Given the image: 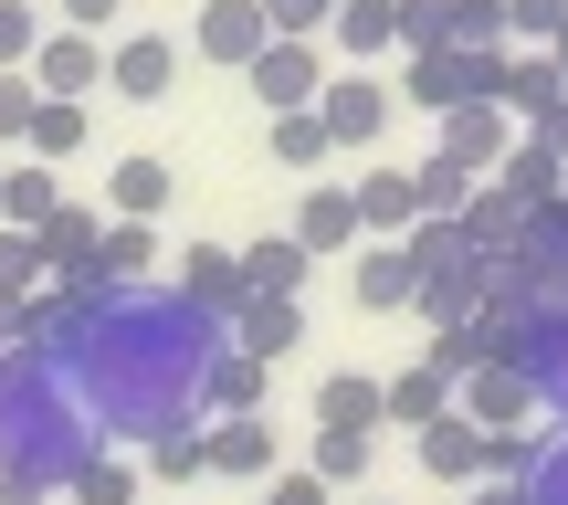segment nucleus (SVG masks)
<instances>
[{
  "label": "nucleus",
  "mask_w": 568,
  "mask_h": 505,
  "mask_svg": "<svg viewBox=\"0 0 568 505\" xmlns=\"http://www.w3.org/2000/svg\"><path fill=\"white\" fill-rule=\"evenodd\" d=\"M222 347H232V326L211 305H190L180 284L148 274V284L74 295V316L42 358L74 390V411L95 422V443H159V432L201 422V380Z\"/></svg>",
  "instance_id": "f257e3e1"
},
{
  "label": "nucleus",
  "mask_w": 568,
  "mask_h": 505,
  "mask_svg": "<svg viewBox=\"0 0 568 505\" xmlns=\"http://www.w3.org/2000/svg\"><path fill=\"white\" fill-rule=\"evenodd\" d=\"M84 453H95V422H84L74 390L53 380V358H42V347H11V358H0V474L63 495V474H74Z\"/></svg>",
  "instance_id": "f03ea898"
},
{
  "label": "nucleus",
  "mask_w": 568,
  "mask_h": 505,
  "mask_svg": "<svg viewBox=\"0 0 568 505\" xmlns=\"http://www.w3.org/2000/svg\"><path fill=\"white\" fill-rule=\"evenodd\" d=\"M400 253H410V305L432 316V337H443V326H474V305L495 295V263L474 253L453 222H410Z\"/></svg>",
  "instance_id": "7ed1b4c3"
},
{
  "label": "nucleus",
  "mask_w": 568,
  "mask_h": 505,
  "mask_svg": "<svg viewBox=\"0 0 568 505\" xmlns=\"http://www.w3.org/2000/svg\"><path fill=\"white\" fill-rule=\"evenodd\" d=\"M495 295L527 305V316H568V201L527 211L516 253H495Z\"/></svg>",
  "instance_id": "20e7f679"
},
{
  "label": "nucleus",
  "mask_w": 568,
  "mask_h": 505,
  "mask_svg": "<svg viewBox=\"0 0 568 505\" xmlns=\"http://www.w3.org/2000/svg\"><path fill=\"white\" fill-rule=\"evenodd\" d=\"M506 148H516V117H506V105H443V117H432V159H453L464 180H495Z\"/></svg>",
  "instance_id": "39448f33"
},
{
  "label": "nucleus",
  "mask_w": 568,
  "mask_h": 505,
  "mask_svg": "<svg viewBox=\"0 0 568 505\" xmlns=\"http://www.w3.org/2000/svg\"><path fill=\"white\" fill-rule=\"evenodd\" d=\"M169 84H180V42L169 32H116L105 42V95L116 105H169Z\"/></svg>",
  "instance_id": "423d86ee"
},
{
  "label": "nucleus",
  "mask_w": 568,
  "mask_h": 505,
  "mask_svg": "<svg viewBox=\"0 0 568 505\" xmlns=\"http://www.w3.org/2000/svg\"><path fill=\"white\" fill-rule=\"evenodd\" d=\"M389 84L379 74H326L316 84V127H326V148H379V127H389Z\"/></svg>",
  "instance_id": "0eeeda50"
},
{
  "label": "nucleus",
  "mask_w": 568,
  "mask_h": 505,
  "mask_svg": "<svg viewBox=\"0 0 568 505\" xmlns=\"http://www.w3.org/2000/svg\"><path fill=\"white\" fill-rule=\"evenodd\" d=\"M453 411H464L474 432H527L537 390H527V368H506V358H474L464 380H453Z\"/></svg>",
  "instance_id": "6e6552de"
},
{
  "label": "nucleus",
  "mask_w": 568,
  "mask_h": 505,
  "mask_svg": "<svg viewBox=\"0 0 568 505\" xmlns=\"http://www.w3.org/2000/svg\"><path fill=\"white\" fill-rule=\"evenodd\" d=\"M264 42H274L264 0H201V21H190V53H201V63H222V74H243Z\"/></svg>",
  "instance_id": "1a4fd4ad"
},
{
  "label": "nucleus",
  "mask_w": 568,
  "mask_h": 505,
  "mask_svg": "<svg viewBox=\"0 0 568 505\" xmlns=\"http://www.w3.org/2000/svg\"><path fill=\"white\" fill-rule=\"evenodd\" d=\"M21 74H32V95H95V84H105V42L95 32H63V21H53V32H42L32 42V63H21Z\"/></svg>",
  "instance_id": "9d476101"
},
{
  "label": "nucleus",
  "mask_w": 568,
  "mask_h": 505,
  "mask_svg": "<svg viewBox=\"0 0 568 505\" xmlns=\"http://www.w3.org/2000/svg\"><path fill=\"white\" fill-rule=\"evenodd\" d=\"M243 84L264 95V117H295V105H316V84H326V53H316V42H264V53L243 63Z\"/></svg>",
  "instance_id": "9b49d317"
},
{
  "label": "nucleus",
  "mask_w": 568,
  "mask_h": 505,
  "mask_svg": "<svg viewBox=\"0 0 568 505\" xmlns=\"http://www.w3.org/2000/svg\"><path fill=\"white\" fill-rule=\"evenodd\" d=\"M495 105H506V117L537 138V127H558V117H568V74H558L548 53H506V74H495Z\"/></svg>",
  "instance_id": "f8f14e48"
},
{
  "label": "nucleus",
  "mask_w": 568,
  "mask_h": 505,
  "mask_svg": "<svg viewBox=\"0 0 568 505\" xmlns=\"http://www.w3.org/2000/svg\"><path fill=\"white\" fill-rule=\"evenodd\" d=\"M222 326H232V347H243V358H264V368L284 358V347H305V305H295V295H243Z\"/></svg>",
  "instance_id": "ddd939ff"
},
{
  "label": "nucleus",
  "mask_w": 568,
  "mask_h": 505,
  "mask_svg": "<svg viewBox=\"0 0 568 505\" xmlns=\"http://www.w3.org/2000/svg\"><path fill=\"white\" fill-rule=\"evenodd\" d=\"M326 42L347 53V74H368L379 53H400V11H389V0H337V11H326Z\"/></svg>",
  "instance_id": "4468645a"
},
{
  "label": "nucleus",
  "mask_w": 568,
  "mask_h": 505,
  "mask_svg": "<svg viewBox=\"0 0 568 505\" xmlns=\"http://www.w3.org/2000/svg\"><path fill=\"white\" fill-rule=\"evenodd\" d=\"M453 232H464V243L495 263V253H516V232H527V201H516L506 180H474V201L453 211Z\"/></svg>",
  "instance_id": "2eb2a0df"
},
{
  "label": "nucleus",
  "mask_w": 568,
  "mask_h": 505,
  "mask_svg": "<svg viewBox=\"0 0 568 505\" xmlns=\"http://www.w3.org/2000/svg\"><path fill=\"white\" fill-rule=\"evenodd\" d=\"M169 284H180L190 305H211V316H232V305L253 295V284H243V253H232V243H190V253H180V274H169Z\"/></svg>",
  "instance_id": "dca6fc26"
},
{
  "label": "nucleus",
  "mask_w": 568,
  "mask_h": 505,
  "mask_svg": "<svg viewBox=\"0 0 568 505\" xmlns=\"http://www.w3.org/2000/svg\"><path fill=\"white\" fill-rule=\"evenodd\" d=\"M105 201H116V222H159V211L180 201V169L138 148V159H116V169H105Z\"/></svg>",
  "instance_id": "f3484780"
},
{
  "label": "nucleus",
  "mask_w": 568,
  "mask_h": 505,
  "mask_svg": "<svg viewBox=\"0 0 568 505\" xmlns=\"http://www.w3.org/2000/svg\"><path fill=\"white\" fill-rule=\"evenodd\" d=\"M347 201H358V243H400L422 211H410V169H368V180H347Z\"/></svg>",
  "instance_id": "a211bd4d"
},
{
  "label": "nucleus",
  "mask_w": 568,
  "mask_h": 505,
  "mask_svg": "<svg viewBox=\"0 0 568 505\" xmlns=\"http://www.w3.org/2000/svg\"><path fill=\"white\" fill-rule=\"evenodd\" d=\"M422 474H432V485H485V432H474L464 411L422 422Z\"/></svg>",
  "instance_id": "6ab92c4d"
},
{
  "label": "nucleus",
  "mask_w": 568,
  "mask_h": 505,
  "mask_svg": "<svg viewBox=\"0 0 568 505\" xmlns=\"http://www.w3.org/2000/svg\"><path fill=\"white\" fill-rule=\"evenodd\" d=\"M264 390H274V368L243 358V347H222L211 380H201V422H243V411H264Z\"/></svg>",
  "instance_id": "aec40b11"
},
{
  "label": "nucleus",
  "mask_w": 568,
  "mask_h": 505,
  "mask_svg": "<svg viewBox=\"0 0 568 505\" xmlns=\"http://www.w3.org/2000/svg\"><path fill=\"white\" fill-rule=\"evenodd\" d=\"M453 411V368H432V358H410L400 380H379V422H400V432H422V422H443Z\"/></svg>",
  "instance_id": "412c9836"
},
{
  "label": "nucleus",
  "mask_w": 568,
  "mask_h": 505,
  "mask_svg": "<svg viewBox=\"0 0 568 505\" xmlns=\"http://www.w3.org/2000/svg\"><path fill=\"white\" fill-rule=\"evenodd\" d=\"M495 180H506V190H516V201H527V211H548V201H568V159H558L548 138H516L506 159H495Z\"/></svg>",
  "instance_id": "4be33fe9"
},
{
  "label": "nucleus",
  "mask_w": 568,
  "mask_h": 505,
  "mask_svg": "<svg viewBox=\"0 0 568 505\" xmlns=\"http://www.w3.org/2000/svg\"><path fill=\"white\" fill-rule=\"evenodd\" d=\"M295 243H305V253H347V243H358V201H347L337 180H316V190L295 201Z\"/></svg>",
  "instance_id": "5701e85b"
},
{
  "label": "nucleus",
  "mask_w": 568,
  "mask_h": 505,
  "mask_svg": "<svg viewBox=\"0 0 568 505\" xmlns=\"http://www.w3.org/2000/svg\"><path fill=\"white\" fill-rule=\"evenodd\" d=\"M201 443H211V474H253V485L274 474V422H264V411H243V422H211Z\"/></svg>",
  "instance_id": "b1692460"
},
{
  "label": "nucleus",
  "mask_w": 568,
  "mask_h": 505,
  "mask_svg": "<svg viewBox=\"0 0 568 505\" xmlns=\"http://www.w3.org/2000/svg\"><path fill=\"white\" fill-rule=\"evenodd\" d=\"M389 95H400V105H422V117H443V105H474V95H464V53H410Z\"/></svg>",
  "instance_id": "393cba45"
},
{
  "label": "nucleus",
  "mask_w": 568,
  "mask_h": 505,
  "mask_svg": "<svg viewBox=\"0 0 568 505\" xmlns=\"http://www.w3.org/2000/svg\"><path fill=\"white\" fill-rule=\"evenodd\" d=\"M316 432H379V380H368V368L316 380Z\"/></svg>",
  "instance_id": "a878e982"
},
{
  "label": "nucleus",
  "mask_w": 568,
  "mask_h": 505,
  "mask_svg": "<svg viewBox=\"0 0 568 505\" xmlns=\"http://www.w3.org/2000/svg\"><path fill=\"white\" fill-rule=\"evenodd\" d=\"M305 274H316V253H305L295 232H264V243L243 253V284H253V295H305Z\"/></svg>",
  "instance_id": "bb28decb"
},
{
  "label": "nucleus",
  "mask_w": 568,
  "mask_h": 505,
  "mask_svg": "<svg viewBox=\"0 0 568 505\" xmlns=\"http://www.w3.org/2000/svg\"><path fill=\"white\" fill-rule=\"evenodd\" d=\"M53 211H63V190H53V169H42V159L0 169V222H11V232H42Z\"/></svg>",
  "instance_id": "cd10ccee"
},
{
  "label": "nucleus",
  "mask_w": 568,
  "mask_h": 505,
  "mask_svg": "<svg viewBox=\"0 0 568 505\" xmlns=\"http://www.w3.org/2000/svg\"><path fill=\"white\" fill-rule=\"evenodd\" d=\"M63 495H74V505H138V464H126L116 443H95L74 474H63Z\"/></svg>",
  "instance_id": "c85d7f7f"
},
{
  "label": "nucleus",
  "mask_w": 568,
  "mask_h": 505,
  "mask_svg": "<svg viewBox=\"0 0 568 505\" xmlns=\"http://www.w3.org/2000/svg\"><path fill=\"white\" fill-rule=\"evenodd\" d=\"M516 368H527V390H537V401H548L558 422H568V316H548V326H537Z\"/></svg>",
  "instance_id": "c756f323"
},
{
  "label": "nucleus",
  "mask_w": 568,
  "mask_h": 505,
  "mask_svg": "<svg viewBox=\"0 0 568 505\" xmlns=\"http://www.w3.org/2000/svg\"><path fill=\"white\" fill-rule=\"evenodd\" d=\"M21 148H32L42 169L74 159V148H84V105H74V95H32V127H21Z\"/></svg>",
  "instance_id": "7c9ffc66"
},
{
  "label": "nucleus",
  "mask_w": 568,
  "mask_h": 505,
  "mask_svg": "<svg viewBox=\"0 0 568 505\" xmlns=\"http://www.w3.org/2000/svg\"><path fill=\"white\" fill-rule=\"evenodd\" d=\"M389 305H410V253L400 243H368L358 253V316H389Z\"/></svg>",
  "instance_id": "2f4dec72"
},
{
  "label": "nucleus",
  "mask_w": 568,
  "mask_h": 505,
  "mask_svg": "<svg viewBox=\"0 0 568 505\" xmlns=\"http://www.w3.org/2000/svg\"><path fill=\"white\" fill-rule=\"evenodd\" d=\"M148 263H159V232H148V222H105V243H95V284H148Z\"/></svg>",
  "instance_id": "473e14b6"
},
{
  "label": "nucleus",
  "mask_w": 568,
  "mask_h": 505,
  "mask_svg": "<svg viewBox=\"0 0 568 505\" xmlns=\"http://www.w3.org/2000/svg\"><path fill=\"white\" fill-rule=\"evenodd\" d=\"M443 53H516L495 0H443Z\"/></svg>",
  "instance_id": "72a5a7b5"
},
{
  "label": "nucleus",
  "mask_w": 568,
  "mask_h": 505,
  "mask_svg": "<svg viewBox=\"0 0 568 505\" xmlns=\"http://www.w3.org/2000/svg\"><path fill=\"white\" fill-rule=\"evenodd\" d=\"M368 443H379V432H316V453H305V474H316L326 495H337V485H358V474H368Z\"/></svg>",
  "instance_id": "f704fd0d"
},
{
  "label": "nucleus",
  "mask_w": 568,
  "mask_h": 505,
  "mask_svg": "<svg viewBox=\"0 0 568 505\" xmlns=\"http://www.w3.org/2000/svg\"><path fill=\"white\" fill-rule=\"evenodd\" d=\"M464 201H474V180L453 159H422V169H410V211H422V222H453Z\"/></svg>",
  "instance_id": "c9c22d12"
},
{
  "label": "nucleus",
  "mask_w": 568,
  "mask_h": 505,
  "mask_svg": "<svg viewBox=\"0 0 568 505\" xmlns=\"http://www.w3.org/2000/svg\"><path fill=\"white\" fill-rule=\"evenodd\" d=\"M148 474H159V485H190V474H211V443H201V422L159 432V443H148Z\"/></svg>",
  "instance_id": "e433bc0d"
},
{
  "label": "nucleus",
  "mask_w": 568,
  "mask_h": 505,
  "mask_svg": "<svg viewBox=\"0 0 568 505\" xmlns=\"http://www.w3.org/2000/svg\"><path fill=\"white\" fill-rule=\"evenodd\" d=\"M495 11H506V42H516V53H548L558 21H568V0H495Z\"/></svg>",
  "instance_id": "4c0bfd02"
},
{
  "label": "nucleus",
  "mask_w": 568,
  "mask_h": 505,
  "mask_svg": "<svg viewBox=\"0 0 568 505\" xmlns=\"http://www.w3.org/2000/svg\"><path fill=\"white\" fill-rule=\"evenodd\" d=\"M274 159H284V169H316V159H337V148H326V127H316V105L274 117Z\"/></svg>",
  "instance_id": "58836bf2"
},
{
  "label": "nucleus",
  "mask_w": 568,
  "mask_h": 505,
  "mask_svg": "<svg viewBox=\"0 0 568 505\" xmlns=\"http://www.w3.org/2000/svg\"><path fill=\"white\" fill-rule=\"evenodd\" d=\"M527 505H568V432H548L537 443V464H527V485H516Z\"/></svg>",
  "instance_id": "ea45409f"
},
{
  "label": "nucleus",
  "mask_w": 568,
  "mask_h": 505,
  "mask_svg": "<svg viewBox=\"0 0 568 505\" xmlns=\"http://www.w3.org/2000/svg\"><path fill=\"white\" fill-rule=\"evenodd\" d=\"M42 32H53V21H42V11H21V0H0V74H21Z\"/></svg>",
  "instance_id": "a19ab883"
},
{
  "label": "nucleus",
  "mask_w": 568,
  "mask_h": 505,
  "mask_svg": "<svg viewBox=\"0 0 568 505\" xmlns=\"http://www.w3.org/2000/svg\"><path fill=\"white\" fill-rule=\"evenodd\" d=\"M32 284H42V243L0 222V295H32Z\"/></svg>",
  "instance_id": "79ce46f5"
},
{
  "label": "nucleus",
  "mask_w": 568,
  "mask_h": 505,
  "mask_svg": "<svg viewBox=\"0 0 568 505\" xmlns=\"http://www.w3.org/2000/svg\"><path fill=\"white\" fill-rule=\"evenodd\" d=\"M527 464H537L527 432H485V485H527Z\"/></svg>",
  "instance_id": "37998d69"
},
{
  "label": "nucleus",
  "mask_w": 568,
  "mask_h": 505,
  "mask_svg": "<svg viewBox=\"0 0 568 505\" xmlns=\"http://www.w3.org/2000/svg\"><path fill=\"white\" fill-rule=\"evenodd\" d=\"M326 11H337V0H264L274 42H316V32H326Z\"/></svg>",
  "instance_id": "c03bdc74"
},
{
  "label": "nucleus",
  "mask_w": 568,
  "mask_h": 505,
  "mask_svg": "<svg viewBox=\"0 0 568 505\" xmlns=\"http://www.w3.org/2000/svg\"><path fill=\"white\" fill-rule=\"evenodd\" d=\"M21 127H32V74H0V148H21Z\"/></svg>",
  "instance_id": "a18cd8bd"
},
{
  "label": "nucleus",
  "mask_w": 568,
  "mask_h": 505,
  "mask_svg": "<svg viewBox=\"0 0 568 505\" xmlns=\"http://www.w3.org/2000/svg\"><path fill=\"white\" fill-rule=\"evenodd\" d=\"M264 505H326V485H316V474H305V464H295V474L274 464V474H264Z\"/></svg>",
  "instance_id": "49530a36"
},
{
  "label": "nucleus",
  "mask_w": 568,
  "mask_h": 505,
  "mask_svg": "<svg viewBox=\"0 0 568 505\" xmlns=\"http://www.w3.org/2000/svg\"><path fill=\"white\" fill-rule=\"evenodd\" d=\"M53 11H63V32H105V21H116L126 0H53Z\"/></svg>",
  "instance_id": "de8ad7c7"
},
{
  "label": "nucleus",
  "mask_w": 568,
  "mask_h": 505,
  "mask_svg": "<svg viewBox=\"0 0 568 505\" xmlns=\"http://www.w3.org/2000/svg\"><path fill=\"white\" fill-rule=\"evenodd\" d=\"M0 505H53V495H42V485H11V474H0Z\"/></svg>",
  "instance_id": "09e8293b"
},
{
  "label": "nucleus",
  "mask_w": 568,
  "mask_h": 505,
  "mask_svg": "<svg viewBox=\"0 0 568 505\" xmlns=\"http://www.w3.org/2000/svg\"><path fill=\"white\" fill-rule=\"evenodd\" d=\"M474 505H527V495H516V485H474Z\"/></svg>",
  "instance_id": "8fccbe9b"
},
{
  "label": "nucleus",
  "mask_w": 568,
  "mask_h": 505,
  "mask_svg": "<svg viewBox=\"0 0 568 505\" xmlns=\"http://www.w3.org/2000/svg\"><path fill=\"white\" fill-rule=\"evenodd\" d=\"M548 63H558V74H568V21H558V42H548Z\"/></svg>",
  "instance_id": "3c124183"
},
{
  "label": "nucleus",
  "mask_w": 568,
  "mask_h": 505,
  "mask_svg": "<svg viewBox=\"0 0 568 505\" xmlns=\"http://www.w3.org/2000/svg\"><path fill=\"white\" fill-rule=\"evenodd\" d=\"M358 505H379V495H358Z\"/></svg>",
  "instance_id": "603ef678"
},
{
  "label": "nucleus",
  "mask_w": 568,
  "mask_h": 505,
  "mask_svg": "<svg viewBox=\"0 0 568 505\" xmlns=\"http://www.w3.org/2000/svg\"><path fill=\"white\" fill-rule=\"evenodd\" d=\"M0 169H11V159H0Z\"/></svg>",
  "instance_id": "864d4df0"
}]
</instances>
